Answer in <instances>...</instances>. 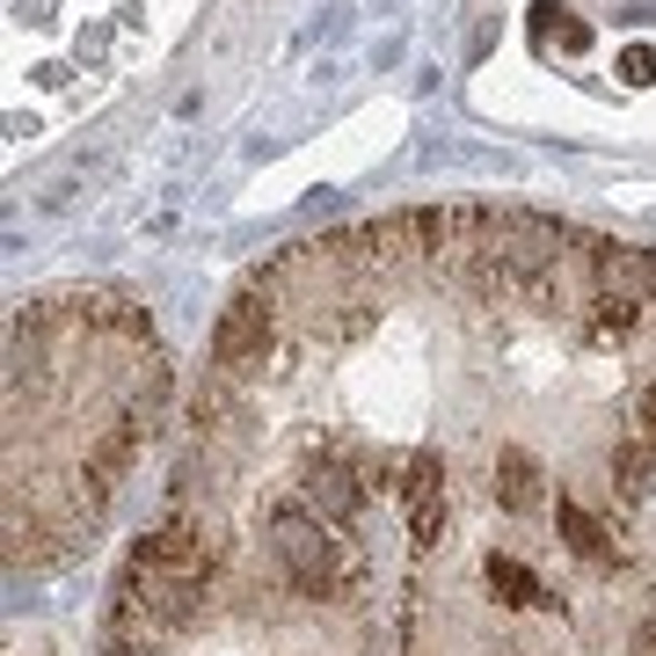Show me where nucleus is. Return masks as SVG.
<instances>
[{"instance_id":"nucleus-3","label":"nucleus","mask_w":656,"mask_h":656,"mask_svg":"<svg viewBox=\"0 0 656 656\" xmlns=\"http://www.w3.org/2000/svg\"><path fill=\"white\" fill-rule=\"evenodd\" d=\"M103 656H394V584L307 519L161 496L110 584Z\"/></svg>"},{"instance_id":"nucleus-5","label":"nucleus","mask_w":656,"mask_h":656,"mask_svg":"<svg viewBox=\"0 0 656 656\" xmlns=\"http://www.w3.org/2000/svg\"><path fill=\"white\" fill-rule=\"evenodd\" d=\"M8 656H66V649H59V635L30 627V635H16V649H8Z\"/></svg>"},{"instance_id":"nucleus-1","label":"nucleus","mask_w":656,"mask_h":656,"mask_svg":"<svg viewBox=\"0 0 656 656\" xmlns=\"http://www.w3.org/2000/svg\"><path fill=\"white\" fill-rule=\"evenodd\" d=\"M168 503L277 511L387 584L482 525L656 496V248L519 205L307 234L234 285Z\"/></svg>"},{"instance_id":"nucleus-2","label":"nucleus","mask_w":656,"mask_h":656,"mask_svg":"<svg viewBox=\"0 0 656 656\" xmlns=\"http://www.w3.org/2000/svg\"><path fill=\"white\" fill-rule=\"evenodd\" d=\"M175 401L154 314L117 285H44L8 314V576L73 570L132 496Z\"/></svg>"},{"instance_id":"nucleus-4","label":"nucleus","mask_w":656,"mask_h":656,"mask_svg":"<svg viewBox=\"0 0 656 656\" xmlns=\"http://www.w3.org/2000/svg\"><path fill=\"white\" fill-rule=\"evenodd\" d=\"M394 656H656V496L416 554Z\"/></svg>"}]
</instances>
